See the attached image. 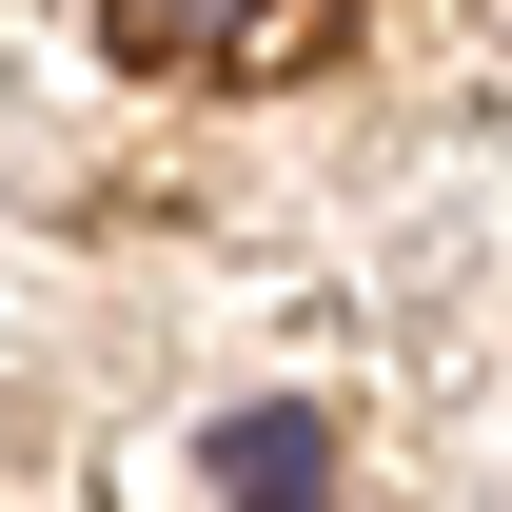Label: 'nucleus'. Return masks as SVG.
Wrapping results in <instances>:
<instances>
[{
    "mask_svg": "<svg viewBox=\"0 0 512 512\" xmlns=\"http://www.w3.org/2000/svg\"><path fill=\"white\" fill-rule=\"evenodd\" d=\"M119 20V60H217V79H256L296 20H335V0H99Z\"/></svg>",
    "mask_w": 512,
    "mask_h": 512,
    "instance_id": "nucleus-1",
    "label": "nucleus"
},
{
    "mask_svg": "<svg viewBox=\"0 0 512 512\" xmlns=\"http://www.w3.org/2000/svg\"><path fill=\"white\" fill-rule=\"evenodd\" d=\"M217 493H237V512H316L335 493V434H316V414H217Z\"/></svg>",
    "mask_w": 512,
    "mask_h": 512,
    "instance_id": "nucleus-2",
    "label": "nucleus"
}]
</instances>
